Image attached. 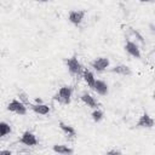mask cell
<instances>
[{"label": "cell", "instance_id": "9", "mask_svg": "<svg viewBox=\"0 0 155 155\" xmlns=\"http://www.w3.org/2000/svg\"><path fill=\"white\" fill-rule=\"evenodd\" d=\"M92 90H93L96 93H98L99 96H107V94L109 93V86H108V84H107L105 81H103V80H97V79H96Z\"/></svg>", "mask_w": 155, "mask_h": 155}, {"label": "cell", "instance_id": "17", "mask_svg": "<svg viewBox=\"0 0 155 155\" xmlns=\"http://www.w3.org/2000/svg\"><path fill=\"white\" fill-rule=\"evenodd\" d=\"M103 116H104V113H103L99 108L93 109V111H92V114H91V117H92V120H93L94 122H99V121H102Z\"/></svg>", "mask_w": 155, "mask_h": 155}, {"label": "cell", "instance_id": "5", "mask_svg": "<svg viewBox=\"0 0 155 155\" xmlns=\"http://www.w3.org/2000/svg\"><path fill=\"white\" fill-rule=\"evenodd\" d=\"M154 125H155L154 119L148 113H143L136 124V128H153Z\"/></svg>", "mask_w": 155, "mask_h": 155}, {"label": "cell", "instance_id": "2", "mask_svg": "<svg viewBox=\"0 0 155 155\" xmlns=\"http://www.w3.org/2000/svg\"><path fill=\"white\" fill-rule=\"evenodd\" d=\"M65 65L68 68V71L70 73V75L73 76H79L82 74V70H84V67L82 64L80 63L79 58L76 54H73L70 58H67L65 59Z\"/></svg>", "mask_w": 155, "mask_h": 155}, {"label": "cell", "instance_id": "21", "mask_svg": "<svg viewBox=\"0 0 155 155\" xmlns=\"http://www.w3.org/2000/svg\"><path fill=\"white\" fill-rule=\"evenodd\" d=\"M35 1H38V2H48L51 0H35Z\"/></svg>", "mask_w": 155, "mask_h": 155}, {"label": "cell", "instance_id": "16", "mask_svg": "<svg viewBox=\"0 0 155 155\" xmlns=\"http://www.w3.org/2000/svg\"><path fill=\"white\" fill-rule=\"evenodd\" d=\"M11 131H12V130H11V126H10L7 122L0 121V137H5V136L10 134Z\"/></svg>", "mask_w": 155, "mask_h": 155}, {"label": "cell", "instance_id": "6", "mask_svg": "<svg viewBox=\"0 0 155 155\" xmlns=\"http://www.w3.org/2000/svg\"><path fill=\"white\" fill-rule=\"evenodd\" d=\"M109 65H110V61L107 57H98L91 62V67L93 68V70H96L98 73L107 70V68H109Z\"/></svg>", "mask_w": 155, "mask_h": 155}, {"label": "cell", "instance_id": "15", "mask_svg": "<svg viewBox=\"0 0 155 155\" xmlns=\"http://www.w3.org/2000/svg\"><path fill=\"white\" fill-rule=\"evenodd\" d=\"M52 150L54 153H58V154H62V155H69V154L74 153L73 148H70L68 145H64V144H54L52 147Z\"/></svg>", "mask_w": 155, "mask_h": 155}, {"label": "cell", "instance_id": "20", "mask_svg": "<svg viewBox=\"0 0 155 155\" xmlns=\"http://www.w3.org/2000/svg\"><path fill=\"white\" fill-rule=\"evenodd\" d=\"M140 2H153V0H138Z\"/></svg>", "mask_w": 155, "mask_h": 155}, {"label": "cell", "instance_id": "12", "mask_svg": "<svg viewBox=\"0 0 155 155\" xmlns=\"http://www.w3.org/2000/svg\"><path fill=\"white\" fill-rule=\"evenodd\" d=\"M58 126H59L61 131H62L67 137H69V138H75V137H76V131H75V128H74L73 126H70V125H68V124H65V122H63V121H59V122H58Z\"/></svg>", "mask_w": 155, "mask_h": 155}, {"label": "cell", "instance_id": "13", "mask_svg": "<svg viewBox=\"0 0 155 155\" xmlns=\"http://www.w3.org/2000/svg\"><path fill=\"white\" fill-rule=\"evenodd\" d=\"M110 73H114V74H119V75H124V76H128L132 74L130 67L125 65V64H119V65H115L113 68L109 69Z\"/></svg>", "mask_w": 155, "mask_h": 155}, {"label": "cell", "instance_id": "4", "mask_svg": "<svg viewBox=\"0 0 155 155\" xmlns=\"http://www.w3.org/2000/svg\"><path fill=\"white\" fill-rule=\"evenodd\" d=\"M86 16L85 10H71L68 13V21L74 25H80Z\"/></svg>", "mask_w": 155, "mask_h": 155}, {"label": "cell", "instance_id": "10", "mask_svg": "<svg viewBox=\"0 0 155 155\" xmlns=\"http://www.w3.org/2000/svg\"><path fill=\"white\" fill-rule=\"evenodd\" d=\"M30 109L35 113V114H39V115H48L50 111H51V108L45 104V103H34V104H29Z\"/></svg>", "mask_w": 155, "mask_h": 155}, {"label": "cell", "instance_id": "3", "mask_svg": "<svg viewBox=\"0 0 155 155\" xmlns=\"http://www.w3.org/2000/svg\"><path fill=\"white\" fill-rule=\"evenodd\" d=\"M7 110L18 115H25L27 114V105L25 103H23L22 101L18 99H12L8 104H7Z\"/></svg>", "mask_w": 155, "mask_h": 155}, {"label": "cell", "instance_id": "18", "mask_svg": "<svg viewBox=\"0 0 155 155\" xmlns=\"http://www.w3.org/2000/svg\"><path fill=\"white\" fill-rule=\"evenodd\" d=\"M107 154H108V155H110V154H121V151H120V150H116V149H113V150L107 151Z\"/></svg>", "mask_w": 155, "mask_h": 155}, {"label": "cell", "instance_id": "19", "mask_svg": "<svg viewBox=\"0 0 155 155\" xmlns=\"http://www.w3.org/2000/svg\"><path fill=\"white\" fill-rule=\"evenodd\" d=\"M0 154H10V155H11V151H10V150H1Z\"/></svg>", "mask_w": 155, "mask_h": 155}, {"label": "cell", "instance_id": "8", "mask_svg": "<svg viewBox=\"0 0 155 155\" xmlns=\"http://www.w3.org/2000/svg\"><path fill=\"white\" fill-rule=\"evenodd\" d=\"M124 48H125V51H126L130 56H132V57H134V58H137V59H139V58L142 57L140 50H139L138 45H137L134 41L127 40L126 44H125V46H124Z\"/></svg>", "mask_w": 155, "mask_h": 155}, {"label": "cell", "instance_id": "14", "mask_svg": "<svg viewBox=\"0 0 155 155\" xmlns=\"http://www.w3.org/2000/svg\"><path fill=\"white\" fill-rule=\"evenodd\" d=\"M82 78H84V81L87 84V86L92 90V87H93V85H94V81H96V78H94V74L90 70V69H87V68H84V70H82Z\"/></svg>", "mask_w": 155, "mask_h": 155}, {"label": "cell", "instance_id": "1", "mask_svg": "<svg viewBox=\"0 0 155 155\" xmlns=\"http://www.w3.org/2000/svg\"><path fill=\"white\" fill-rule=\"evenodd\" d=\"M71 96H73V87L68 86V85H64L57 91V93L53 96V99L62 103V104L68 105L71 102Z\"/></svg>", "mask_w": 155, "mask_h": 155}, {"label": "cell", "instance_id": "11", "mask_svg": "<svg viewBox=\"0 0 155 155\" xmlns=\"http://www.w3.org/2000/svg\"><path fill=\"white\" fill-rule=\"evenodd\" d=\"M80 99H81V102H82L84 104H86L87 107H90V108H92V109L99 108V103H98V101H97L93 96H91L90 93H87V92H84V93L81 94Z\"/></svg>", "mask_w": 155, "mask_h": 155}, {"label": "cell", "instance_id": "7", "mask_svg": "<svg viewBox=\"0 0 155 155\" xmlns=\"http://www.w3.org/2000/svg\"><path fill=\"white\" fill-rule=\"evenodd\" d=\"M19 143L27 145V147H35L38 145V139H36V136L30 132V131H24L19 138Z\"/></svg>", "mask_w": 155, "mask_h": 155}]
</instances>
